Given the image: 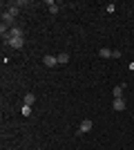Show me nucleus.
Wrapping results in <instances>:
<instances>
[{
    "label": "nucleus",
    "mask_w": 134,
    "mask_h": 150,
    "mask_svg": "<svg viewBox=\"0 0 134 150\" xmlns=\"http://www.w3.org/2000/svg\"><path fill=\"white\" fill-rule=\"evenodd\" d=\"M7 45H9V47H13V50H22V45H25V36H22V38H9V40H7Z\"/></svg>",
    "instance_id": "nucleus-1"
},
{
    "label": "nucleus",
    "mask_w": 134,
    "mask_h": 150,
    "mask_svg": "<svg viewBox=\"0 0 134 150\" xmlns=\"http://www.w3.org/2000/svg\"><path fill=\"white\" fill-rule=\"evenodd\" d=\"M92 128H94V121H89V119L81 121V128H78V134H85V132H89Z\"/></svg>",
    "instance_id": "nucleus-2"
},
{
    "label": "nucleus",
    "mask_w": 134,
    "mask_h": 150,
    "mask_svg": "<svg viewBox=\"0 0 134 150\" xmlns=\"http://www.w3.org/2000/svg\"><path fill=\"white\" fill-rule=\"evenodd\" d=\"M112 110H116V112H121V110H125V99H114L112 101Z\"/></svg>",
    "instance_id": "nucleus-3"
},
{
    "label": "nucleus",
    "mask_w": 134,
    "mask_h": 150,
    "mask_svg": "<svg viewBox=\"0 0 134 150\" xmlns=\"http://www.w3.org/2000/svg\"><path fill=\"white\" fill-rule=\"evenodd\" d=\"M13 20H16V18H13L11 13L7 11V9H2V25H7V27H9V25H13Z\"/></svg>",
    "instance_id": "nucleus-4"
},
{
    "label": "nucleus",
    "mask_w": 134,
    "mask_h": 150,
    "mask_svg": "<svg viewBox=\"0 0 134 150\" xmlns=\"http://www.w3.org/2000/svg\"><path fill=\"white\" fill-rule=\"evenodd\" d=\"M43 63L47 65V67H54V65H58V58L51 56V54H47V56H43Z\"/></svg>",
    "instance_id": "nucleus-5"
},
{
    "label": "nucleus",
    "mask_w": 134,
    "mask_h": 150,
    "mask_svg": "<svg viewBox=\"0 0 134 150\" xmlns=\"http://www.w3.org/2000/svg\"><path fill=\"white\" fill-rule=\"evenodd\" d=\"M9 38H22V29H20V27H11V29H9L7 40H9Z\"/></svg>",
    "instance_id": "nucleus-6"
},
{
    "label": "nucleus",
    "mask_w": 134,
    "mask_h": 150,
    "mask_svg": "<svg viewBox=\"0 0 134 150\" xmlns=\"http://www.w3.org/2000/svg\"><path fill=\"white\" fill-rule=\"evenodd\" d=\"M36 103V96H34L32 92H27L25 96H22V105H34Z\"/></svg>",
    "instance_id": "nucleus-7"
},
{
    "label": "nucleus",
    "mask_w": 134,
    "mask_h": 150,
    "mask_svg": "<svg viewBox=\"0 0 134 150\" xmlns=\"http://www.w3.org/2000/svg\"><path fill=\"white\" fill-rule=\"evenodd\" d=\"M58 65H65V63H69V54L67 52H63V54H58Z\"/></svg>",
    "instance_id": "nucleus-8"
},
{
    "label": "nucleus",
    "mask_w": 134,
    "mask_h": 150,
    "mask_svg": "<svg viewBox=\"0 0 134 150\" xmlns=\"http://www.w3.org/2000/svg\"><path fill=\"white\" fill-rule=\"evenodd\" d=\"M98 56H101V58H112V50H107V47H101V50H98Z\"/></svg>",
    "instance_id": "nucleus-9"
},
{
    "label": "nucleus",
    "mask_w": 134,
    "mask_h": 150,
    "mask_svg": "<svg viewBox=\"0 0 134 150\" xmlns=\"http://www.w3.org/2000/svg\"><path fill=\"white\" fill-rule=\"evenodd\" d=\"M7 11H9V13L13 16V18H16V16L20 13V7H18V5H9V7H7Z\"/></svg>",
    "instance_id": "nucleus-10"
},
{
    "label": "nucleus",
    "mask_w": 134,
    "mask_h": 150,
    "mask_svg": "<svg viewBox=\"0 0 134 150\" xmlns=\"http://www.w3.org/2000/svg\"><path fill=\"white\" fill-rule=\"evenodd\" d=\"M47 7H49V13H58V9H60L54 0H47Z\"/></svg>",
    "instance_id": "nucleus-11"
},
{
    "label": "nucleus",
    "mask_w": 134,
    "mask_h": 150,
    "mask_svg": "<svg viewBox=\"0 0 134 150\" xmlns=\"http://www.w3.org/2000/svg\"><path fill=\"white\" fill-rule=\"evenodd\" d=\"M112 96H114V99H121L123 96V85H116V88L112 90Z\"/></svg>",
    "instance_id": "nucleus-12"
},
{
    "label": "nucleus",
    "mask_w": 134,
    "mask_h": 150,
    "mask_svg": "<svg viewBox=\"0 0 134 150\" xmlns=\"http://www.w3.org/2000/svg\"><path fill=\"white\" fill-rule=\"evenodd\" d=\"M22 117H32V105H22Z\"/></svg>",
    "instance_id": "nucleus-13"
},
{
    "label": "nucleus",
    "mask_w": 134,
    "mask_h": 150,
    "mask_svg": "<svg viewBox=\"0 0 134 150\" xmlns=\"http://www.w3.org/2000/svg\"><path fill=\"white\" fill-rule=\"evenodd\" d=\"M121 56V50H112V58H119Z\"/></svg>",
    "instance_id": "nucleus-14"
},
{
    "label": "nucleus",
    "mask_w": 134,
    "mask_h": 150,
    "mask_svg": "<svg viewBox=\"0 0 134 150\" xmlns=\"http://www.w3.org/2000/svg\"><path fill=\"white\" fill-rule=\"evenodd\" d=\"M38 150H40V148H38Z\"/></svg>",
    "instance_id": "nucleus-15"
}]
</instances>
